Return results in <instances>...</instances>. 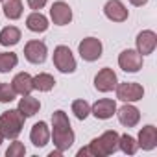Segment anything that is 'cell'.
Masks as SVG:
<instances>
[{
    "label": "cell",
    "instance_id": "6da1fadb",
    "mask_svg": "<svg viewBox=\"0 0 157 157\" xmlns=\"http://www.w3.org/2000/svg\"><path fill=\"white\" fill-rule=\"evenodd\" d=\"M50 137L54 140V146L61 151L68 150L74 144L76 135L70 128V120H68L67 113L61 111V109L52 113V133H50Z\"/></svg>",
    "mask_w": 157,
    "mask_h": 157
},
{
    "label": "cell",
    "instance_id": "7a4b0ae2",
    "mask_svg": "<svg viewBox=\"0 0 157 157\" xmlns=\"http://www.w3.org/2000/svg\"><path fill=\"white\" fill-rule=\"evenodd\" d=\"M118 133L109 129V131H104L100 137L93 139L89 142V146L82 148L78 151V157H85V155H93V157H105V155H111L115 151H118Z\"/></svg>",
    "mask_w": 157,
    "mask_h": 157
},
{
    "label": "cell",
    "instance_id": "3957f363",
    "mask_svg": "<svg viewBox=\"0 0 157 157\" xmlns=\"http://www.w3.org/2000/svg\"><path fill=\"white\" fill-rule=\"evenodd\" d=\"M26 117L19 109H10L0 115V133L4 139H17L22 133Z\"/></svg>",
    "mask_w": 157,
    "mask_h": 157
},
{
    "label": "cell",
    "instance_id": "277c9868",
    "mask_svg": "<svg viewBox=\"0 0 157 157\" xmlns=\"http://www.w3.org/2000/svg\"><path fill=\"white\" fill-rule=\"evenodd\" d=\"M54 65L63 74H72L76 70V59H74V54L70 52L68 46L59 44L54 48Z\"/></svg>",
    "mask_w": 157,
    "mask_h": 157
},
{
    "label": "cell",
    "instance_id": "5b68a950",
    "mask_svg": "<svg viewBox=\"0 0 157 157\" xmlns=\"http://www.w3.org/2000/svg\"><path fill=\"white\" fill-rule=\"evenodd\" d=\"M117 98L122 100L124 104H133L144 98V87L140 83L135 82H124V83H117Z\"/></svg>",
    "mask_w": 157,
    "mask_h": 157
},
{
    "label": "cell",
    "instance_id": "8992f818",
    "mask_svg": "<svg viewBox=\"0 0 157 157\" xmlns=\"http://www.w3.org/2000/svg\"><path fill=\"white\" fill-rule=\"evenodd\" d=\"M78 52H80L82 59L83 61H98L102 57V52H104V44L100 39L96 37H85L80 44H78Z\"/></svg>",
    "mask_w": 157,
    "mask_h": 157
},
{
    "label": "cell",
    "instance_id": "52a82bcc",
    "mask_svg": "<svg viewBox=\"0 0 157 157\" xmlns=\"http://www.w3.org/2000/svg\"><path fill=\"white\" fill-rule=\"evenodd\" d=\"M142 57L137 50H122L120 56H118V67L124 70V72H129V74H135L142 68Z\"/></svg>",
    "mask_w": 157,
    "mask_h": 157
},
{
    "label": "cell",
    "instance_id": "ba28073f",
    "mask_svg": "<svg viewBox=\"0 0 157 157\" xmlns=\"http://www.w3.org/2000/svg\"><path fill=\"white\" fill-rule=\"evenodd\" d=\"M46 54H48V48H46V44L43 41L33 39V41H28L26 46H24V57L30 63H33V65L44 63L46 61Z\"/></svg>",
    "mask_w": 157,
    "mask_h": 157
},
{
    "label": "cell",
    "instance_id": "9c48e42d",
    "mask_svg": "<svg viewBox=\"0 0 157 157\" xmlns=\"http://www.w3.org/2000/svg\"><path fill=\"white\" fill-rule=\"evenodd\" d=\"M117 83H118V78H117L115 70L109 68V67L102 68V70L94 76V87H96V91H100V93H111V91L117 87Z\"/></svg>",
    "mask_w": 157,
    "mask_h": 157
},
{
    "label": "cell",
    "instance_id": "30bf717a",
    "mask_svg": "<svg viewBox=\"0 0 157 157\" xmlns=\"http://www.w3.org/2000/svg\"><path fill=\"white\" fill-rule=\"evenodd\" d=\"M50 19L56 26H67L70 24L72 21V10L67 2H63V0H57V2L52 4L50 8Z\"/></svg>",
    "mask_w": 157,
    "mask_h": 157
},
{
    "label": "cell",
    "instance_id": "8fae6325",
    "mask_svg": "<svg viewBox=\"0 0 157 157\" xmlns=\"http://www.w3.org/2000/svg\"><path fill=\"white\" fill-rule=\"evenodd\" d=\"M104 15L111 22H124L129 17V11L120 0H107L105 6H104Z\"/></svg>",
    "mask_w": 157,
    "mask_h": 157
},
{
    "label": "cell",
    "instance_id": "7c38bea8",
    "mask_svg": "<svg viewBox=\"0 0 157 157\" xmlns=\"http://www.w3.org/2000/svg\"><path fill=\"white\" fill-rule=\"evenodd\" d=\"M135 43H137V52L140 56H148V54H153V50L157 46V35L153 30H142L137 35Z\"/></svg>",
    "mask_w": 157,
    "mask_h": 157
},
{
    "label": "cell",
    "instance_id": "4fadbf2b",
    "mask_svg": "<svg viewBox=\"0 0 157 157\" xmlns=\"http://www.w3.org/2000/svg\"><path fill=\"white\" fill-rule=\"evenodd\" d=\"M115 115L118 117V122L126 128H135L140 122V111L133 104H124L120 109H117Z\"/></svg>",
    "mask_w": 157,
    "mask_h": 157
},
{
    "label": "cell",
    "instance_id": "5bb4252c",
    "mask_svg": "<svg viewBox=\"0 0 157 157\" xmlns=\"http://www.w3.org/2000/svg\"><path fill=\"white\" fill-rule=\"evenodd\" d=\"M91 113L100 118V120H107L111 118L115 113H117V102L111 100V98H102V100H96L91 107Z\"/></svg>",
    "mask_w": 157,
    "mask_h": 157
},
{
    "label": "cell",
    "instance_id": "9a60e30c",
    "mask_svg": "<svg viewBox=\"0 0 157 157\" xmlns=\"http://www.w3.org/2000/svg\"><path fill=\"white\" fill-rule=\"evenodd\" d=\"M30 140H32L33 146H37V148L46 146L48 140H50V128H48V124L43 122V120H41V122H35L33 128H32V131H30Z\"/></svg>",
    "mask_w": 157,
    "mask_h": 157
},
{
    "label": "cell",
    "instance_id": "2e32d148",
    "mask_svg": "<svg viewBox=\"0 0 157 157\" xmlns=\"http://www.w3.org/2000/svg\"><path fill=\"white\" fill-rule=\"evenodd\" d=\"M137 144L139 148L150 151L157 146V128L155 126H144L140 131H139V139H137Z\"/></svg>",
    "mask_w": 157,
    "mask_h": 157
},
{
    "label": "cell",
    "instance_id": "e0dca14e",
    "mask_svg": "<svg viewBox=\"0 0 157 157\" xmlns=\"http://www.w3.org/2000/svg\"><path fill=\"white\" fill-rule=\"evenodd\" d=\"M11 87H13L15 93L21 94V96H24V94H32V91H33V78H32L28 72H19V74L13 78Z\"/></svg>",
    "mask_w": 157,
    "mask_h": 157
},
{
    "label": "cell",
    "instance_id": "ac0fdd59",
    "mask_svg": "<svg viewBox=\"0 0 157 157\" xmlns=\"http://www.w3.org/2000/svg\"><path fill=\"white\" fill-rule=\"evenodd\" d=\"M48 26H50L48 19L41 11H33V13H30L26 17V28L30 32H33V33H43V32L48 30Z\"/></svg>",
    "mask_w": 157,
    "mask_h": 157
},
{
    "label": "cell",
    "instance_id": "d6986e66",
    "mask_svg": "<svg viewBox=\"0 0 157 157\" xmlns=\"http://www.w3.org/2000/svg\"><path fill=\"white\" fill-rule=\"evenodd\" d=\"M17 109L28 118V117H33L35 113H39V109H41V102H39L37 98H33L32 94H24V96L21 98Z\"/></svg>",
    "mask_w": 157,
    "mask_h": 157
},
{
    "label": "cell",
    "instance_id": "ffe728a7",
    "mask_svg": "<svg viewBox=\"0 0 157 157\" xmlns=\"http://www.w3.org/2000/svg\"><path fill=\"white\" fill-rule=\"evenodd\" d=\"M21 41V30L17 26H6L0 32V44L2 46H15Z\"/></svg>",
    "mask_w": 157,
    "mask_h": 157
},
{
    "label": "cell",
    "instance_id": "44dd1931",
    "mask_svg": "<svg viewBox=\"0 0 157 157\" xmlns=\"http://www.w3.org/2000/svg\"><path fill=\"white\" fill-rule=\"evenodd\" d=\"M56 87V80H54V76L48 74V72H41L33 78V89L41 91V93H48Z\"/></svg>",
    "mask_w": 157,
    "mask_h": 157
},
{
    "label": "cell",
    "instance_id": "7402d4cb",
    "mask_svg": "<svg viewBox=\"0 0 157 157\" xmlns=\"http://www.w3.org/2000/svg\"><path fill=\"white\" fill-rule=\"evenodd\" d=\"M4 15L10 19V21H17L22 17V0H4Z\"/></svg>",
    "mask_w": 157,
    "mask_h": 157
},
{
    "label": "cell",
    "instance_id": "603a6c76",
    "mask_svg": "<svg viewBox=\"0 0 157 157\" xmlns=\"http://www.w3.org/2000/svg\"><path fill=\"white\" fill-rule=\"evenodd\" d=\"M118 150L124 151L126 155H135L137 150H139V144H137V139H133L131 135L124 133L118 137Z\"/></svg>",
    "mask_w": 157,
    "mask_h": 157
},
{
    "label": "cell",
    "instance_id": "cb8c5ba5",
    "mask_svg": "<svg viewBox=\"0 0 157 157\" xmlns=\"http://www.w3.org/2000/svg\"><path fill=\"white\" fill-rule=\"evenodd\" d=\"M17 63H19L17 54H13V52H0V72L2 74L13 70L17 67Z\"/></svg>",
    "mask_w": 157,
    "mask_h": 157
},
{
    "label": "cell",
    "instance_id": "d4e9b609",
    "mask_svg": "<svg viewBox=\"0 0 157 157\" xmlns=\"http://www.w3.org/2000/svg\"><path fill=\"white\" fill-rule=\"evenodd\" d=\"M72 113L78 120H85L91 115V105L87 100H74L72 102Z\"/></svg>",
    "mask_w": 157,
    "mask_h": 157
},
{
    "label": "cell",
    "instance_id": "484cf974",
    "mask_svg": "<svg viewBox=\"0 0 157 157\" xmlns=\"http://www.w3.org/2000/svg\"><path fill=\"white\" fill-rule=\"evenodd\" d=\"M15 98H17V93L11 87V83H0V104H10Z\"/></svg>",
    "mask_w": 157,
    "mask_h": 157
},
{
    "label": "cell",
    "instance_id": "4316f807",
    "mask_svg": "<svg viewBox=\"0 0 157 157\" xmlns=\"http://www.w3.org/2000/svg\"><path fill=\"white\" fill-rule=\"evenodd\" d=\"M24 153H26V148H24V144H22L21 140H17V139H13V142L10 144V148H8V151H6L8 157H22Z\"/></svg>",
    "mask_w": 157,
    "mask_h": 157
},
{
    "label": "cell",
    "instance_id": "83f0119b",
    "mask_svg": "<svg viewBox=\"0 0 157 157\" xmlns=\"http://www.w3.org/2000/svg\"><path fill=\"white\" fill-rule=\"evenodd\" d=\"M26 2H28V6H30L33 11H39V10H43V8L46 6L48 0H26Z\"/></svg>",
    "mask_w": 157,
    "mask_h": 157
},
{
    "label": "cell",
    "instance_id": "f1b7e54d",
    "mask_svg": "<svg viewBox=\"0 0 157 157\" xmlns=\"http://www.w3.org/2000/svg\"><path fill=\"white\" fill-rule=\"evenodd\" d=\"M129 2H131V6H137V8H140V6H144V4L148 2V0H129Z\"/></svg>",
    "mask_w": 157,
    "mask_h": 157
},
{
    "label": "cell",
    "instance_id": "f546056e",
    "mask_svg": "<svg viewBox=\"0 0 157 157\" xmlns=\"http://www.w3.org/2000/svg\"><path fill=\"white\" fill-rule=\"evenodd\" d=\"M63 151L61 150H56V151H50V157H57V155H61Z\"/></svg>",
    "mask_w": 157,
    "mask_h": 157
},
{
    "label": "cell",
    "instance_id": "4dcf8cb0",
    "mask_svg": "<svg viewBox=\"0 0 157 157\" xmlns=\"http://www.w3.org/2000/svg\"><path fill=\"white\" fill-rule=\"evenodd\" d=\"M2 142H4V137H2V133H0V146H2Z\"/></svg>",
    "mask_w": 157,
    "mask_h": 157
},
{
    "label": "cell",
    "instance_id": "1f68e13d",
    "mask_svg": "<svg viewBox=\"0 0 157 157\" xmlns=\"http://www.w3.org/2000/svg\"><path fill=\"white\" fill-rule=\"evenodd\" d=\"M0 2H4V0H0Z\"/></svg>",
    "mask_w": 157,
    "mask_h": 157
}]
</instances>
